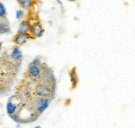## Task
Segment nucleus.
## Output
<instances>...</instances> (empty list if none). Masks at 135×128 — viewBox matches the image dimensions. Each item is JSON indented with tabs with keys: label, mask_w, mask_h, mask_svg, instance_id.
I'll list each match as a JSON object with an SVG mask.
<instances>
[{
	"label": "nucleus",
	"mask_w": 135,
	"mask_h": 128,
	"mask_svg": "<svg viewBox=\"0 0 135 128\" xmlns=\"http://www.w3.org/2000/svg\"><path fill=\"white\" fill-rule=\"evenodd\" d=\"M24 16H25V13H24V12L23 11L22 9H19V10H18V11L16 12V18H17L18 20L23 19Z\"/></svg>",
	"instance_id": "12"
},
{
	"label": "nucleus",
	"mask_w": 135,
	"mask_h": 128,
	"mask_svg": "<svg viewBox=\"0 0 135 128\" xmlns=\"http://www.w3.org/2000/svg\"><path fill=\"white\" fill-rule=\"evenodd\" d=\"M31 63H33V64H35V65H39V64L42 63L43 62H42V60H41V58H39V57H36Z\"/></svg>",
	"instance_id": "13"
},
{
	"label": "nucleus",
	"mask_w": 135,
	"mask_h": 128,
	"mask_svg": "<svg viewBox=\"0 0 135 128\" xmlns=\"http://www.w3.org/2000/svg\"><path fill=\"white\" fill-rule=\"evenodd\" d=\"M7 18V10L4 4L0 1V19Z\"/></svg>",
	"instance_id": "11"
},
{
	"label": "nucleus",
	"mask_w": 135,
	"mask_h": 128,
	"mask_svg": "<svg viewBox=\"0 0 135 128\" xmlns=\"http://www.w3.org/2000/svg\"><path fill=\"white\" fill-rule=\"evenodd\" d=\"M2 44H3V43H2V42H0V49L2 48Z\"/></svg>",
	"instance_id": "15"
},
{
	"label": "nucleus",
	"mask_w": 135,
	"mask_h": 128,
	"mask_svg": "<svg viewBox=\"0 0 135 128\" xmlns=\"http://www.w3.org/2000/svg\"><path fill=\"white\" fill-rule=\"evenodd\" d=\"M56 84L44 83L38 81L33 89V93L36 97L53 99L55 95Z\"/></svg>",
	"instance_id": "4"
},
{
	"label": "nucleus",
	"mask_w": 135,
	"mask_h": 128,
	"mask_svg": "<svg viewBox=\"0 0 135 128\" xmlns=\"http://www.w3.org/2000/svg\"><path fill=\"white\" fill-rule=\"evenodd\" d=\"M9 54L11 58L14 61L15 63L21 65L23 63V53L22 51L20 50V47L14 45L13 47L9 51Z\"/></svg>",
	"instance_id": "6"
},
{
	"label": "nucleus",
	"mask_w": 135,
	"mask_h": 128,
	"mask_svg": "<svg viewBox=\"0 0 135 128\" xmlns=\"http://www.w3.org/2000/svg\"><path fill=\"white\" fill-rule=\"evenodd\" d=\"M49 69H51L50 66H49L44 63H42L39 65H35L32 63H30L28 65L27 68H26V71H24L23 78L38 83L42 78L44 74L46 71H48Z\"/></svg>",
	"instance_id": "3"
},
{
	"label": "nucleus",
	"mask_w": 135,
	"mask_h": 128,
	"mask_svg": "<svg viewBox=\"0 0 135 128\" xmlns=\"http://www.w3.org/2000/svg\"><path fill=\"white\" fill-rule=\"evenodd\" d=\"M10 32V24L8 18L0 19V34L8 33Z\"/></svg>",
	"instance_id": "8"
},
{
	"label": "nucleus",
	"mask_w": 135,
	"mask_h": 128,
	"mask_svg": "<svg viewBox=\"0 0 135 128\" xmlns=\"http://www.w3.org/2000/svg\"><path fill=\"white\" fill-rule=\"evenodd\" d=\"M41 3L39 0H24L21 8H23L24 10H28L30 8H32L33 6H37L38 3Z\"/></svg>",
	"instance_id": "10"
},
{
	"label": "nucleus",
	"mask_w": 135,
	"mask_h": 128,
	"mask_svg": "<svg viewBox=\"0 0 135 128\" xmlns=\"http://www.w3.org/2000/svg\"><path fill=\"white\" fill-rule=\"evenodd\" d=\"M34 128H42V127H41L40 126H35Z\"/></svg>",
	"instance_id": "17"
},
{
	"label": "nucleus",
	"mask_w": 135,
	"mask_h": 128,
	"mask_svg": "<svg viewBox=\"0 0 135 128\" xmlns=\"http://www.w3.org/2000/svg\"><path fill=\"white\" fill-rule=\"evenodd\" d=\"M68 1H69V2H76V0H68Z\"/></svg>",
	"instance_id": "16"
},
{
	"label": "nucleus",
	"mask_w": 135,
	"mask_h": 128,
	"mask_svg": "<svg viewBox=\"0 0 135 128\" xmlns=\"http://www.w3.org/2000/svg\"><path fill=\"white\" fill-rule=\"evenodd\" d=\"M29 28L30 25L27 19H23L21 23H19L18 29V33H28L29 32Z\"/></svg>",
	"instance_id": "9"
},
{
	"label": "nucleus",
	"mask_w": 135,
	"mask_h": 128,
	"mask_svg": "<svg viewBox=\"0 0 135 128\" xmlns=\"http://www.w3.org/2000/svg\"><path fill=\"white\" fill-rule=\"evenodd\" d=\"M21 65L11 58L9 51H4L0 56V96L8 94L11 90Z\"/></svg>",
	"instance_id": "1"
},
{
	"label": "nucleus",
	"mask_w": 135,
	"mask_h": 128,
	"mask_svg": "<svg viewBox=\"0 0 135 128\" xmlns=\"http://www.w3.org/2000/svg\"><path fill=\"white\" fill-rule=\"evenodd\" d=\"M24 17V18L28 21L30 25L28 33L35 38L42 37L44 33V28L41 21L39 13L36 9V6H33L27 10V13L25 14Z\"/></svg>",
	"instance_id": "2"
},
{
	"label": "nucleus",
	"mask_w": 135,
	"mask_h": 128,
	"mask_svg": "<svg viewBox=\"0 0 135 128\" xmlns=\"http://www.w3.org/2000/svg\"><path fill=\"white\" fill-rule=\"evenodd\" d=\"M69 76L71 83V90H75L79 83V74H78L76 66H73L69 71Z\"/></svg>",
	"instance_id": "7"
},
{
	"label": "nucleus",
	"mask_w": 135,
	"mask_h": 128,
	"mask_svg": "<svg viewBox=\"0 0 135 128\" xmlns=\"http://www.w3.org/2000/svg\"><path fill=\"white\" fill-rule=\"evenodd\" d=\"M17 1V3H18V4L19 5V7H21L22 6V4H23V3L24 2V0H16Z\"/></svg>",
	"instance_id": "14"
},
{
	"label": "nucleus",
	"mask_w": 135,
	"mask_h": 128,
	"mask_svg": "<svg viewBox=\"0 0 135 128\" xmlns=\"http://www.w3.org/2000/svg\"><path fill=\"white\" fill-rule=\"evenodd\" d=\"M34 39L36 38L33 37L29 33H17L13 37L12 43L14 45L21 47V46H23L24 44L27 43L28 40H34Z\"/></svg>",
	"instance_id": "5"
}]
</instances>
